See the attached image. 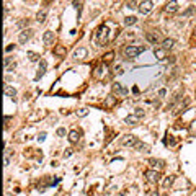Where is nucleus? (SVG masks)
Instances as JSON below:
<instances>
[{
    "mask_svg": "<svg viewBox=\"0 0 196 196\" xmlns=\"http://www.w3.org/2000/svg\"><path fill=\"white\" fill-rule=\"evenodd\" d=\"M144 46H126L124 48V56L128 57V59H136L139 54L144 53Z\"/></svg>",
    "mask_w": 196,
    "mask_h": 196,
    "instance_id": "1",
    "label": "nucleus"
},
{
    "mask_svg": "<svg viewBox=\"0 0 196 196\" xmlns=\"http://www.w3.org/2000/svg\"><path fill=\"white\" fill-rule=\"evenodd\" d=\"M95 41H96V44H100V46L105 44L108 41V26L106 25H101L96 30V33H95Z\"/></svg>",
    "mask_w": 196,
    "mask_h": 196,
    "instance_id": "2",
    "label": "nucleus"
},
{
    "mask_svg": "<svg viewBox=\"0 0 196 196\" xmlns=\"http://www.w3.org/2000/svg\"><path fill=\"white\" fill-rule=\"evenodd\" d=\"M152 8H154L152 0H141V2H139V7H137V10H139L142 15L151 13V11H152Z\"/></svg>",
    "mask_w": 196,
    "mask_h": 196,
    "instance_id": "3",
    "label": "nucleus"
},
{
    "mask_svg": "<svg viewBox=\"0 0 196 196\" xmlns=\"http://www.w3.org/2000/svg\"><path fill=\"white\" fill-rule=\"evenodd\" d=\"M33 34H34V31L31 30V28H28V30H21V33H18V43L20 44H26L33 38Z\"/></svg>",
    "mask_w": 196,
    "mask_h": 196,
    "instance_id": "4",
    "label": "nucleus"
},
{
    "mask_svg": "<svg viewBox=\"0 0 196 196\" xmlns=\"http://www.w3.org/2000/svg\"><path fill=\"white\" fill-rule=\"evenodd\" d=\"M144 177L149 183H159L160 181V173L157 170H146L144 172Z\"/></svg>",
    "mask_w": 196,
    "mask_h": 196,
    "instance_id": "5",
    "label": "nucleus"
},
{
    "mask_svg": "<svg viewBox=\"0 0 196 196\" xmlns=\"http://www.w3.org/2000/svg\"><path fill=\"white\" fill-rule=\"evenodd\" d=\"M113 93L116 95V96H128V93H129V90L126 88V87H123V83H113Z\"/></svg>",
    "mask_w": 196,
    "mask_h": 196,
    "instance_id": "6",
    "label": "nucleus"
},
{
    "mask_svg": "<svg viewBox=\"0 0 196 196\" xmlns=\"http://www.w3.org/2000/svg\"><path fill=\"white\" fill-rule=\"evenodd\" d=\"M43 41H44V44L48 46V48H51V46L54 44V41H56V34H54V31H51V30L44 31V34H43Z\"/></svg>",
    "mask_w": 196,
    "mask_h": 196,
    "instance_id": "7",
    "label": "nucleus"
},
{
    "mask_svg": "<svg viewBox=\"0 0 196 196\" xmlns=\"http://www.w3.org/2000/svg\"><path fill=\"white\" fill-rule=\"evenodd\" d=\"M139 141L136 136H132V134H128V136H124L123 139H121V144L123 146H126V147H134V144Z\"/></svg>",
    "mask_w": 196,
    "mask_h": 196,
    "instance_id": "8",
    "label": "nucleus"
},
{
    "mask_svg": "<svg viewBox=\"0 0 196 196\" xmlns=\"http://www.w3.org/2000/svg\"><path fill=\"white\" fill-rule=\"evenodd\" d=\"M46 70H48V62H46L44 59H41L39 61V67H38V74L34 75V80H39L44 74H46Z\"/></svg>",
    "mask_w": 196,
    "mask_h": 196,
    "instance_id": "9",
    "label": "nucleus"
},
{
    "mask_svg": "<svg viewBox=\"0 0 196 196\" xmlns=\"http://www.w3.org/2000/svg\"><path fill=\"white\" fill-rule=\"evenodd\" d=\"M80 136H82V131L72 129L70 132H69V142H70V144H77L80 141Z\"/></svg>",
    "mask_w": 196,
    "mask_h": 196,
    "instance_id": "10",
    "label": "nucleus"
},
{
    "mask_svg": "<svg viewBox=\"0 0 196 196\" xmlns=\"http://www.w3.org/2000/svg\"><path fill=\"white\" fill-rule=\"evenodd\" d=\"M146 39H147L149 43H152V44H157V43L160 41V33H157V31L147 33V34H146Z\"/></svg>",
    "mask_w": 196,
    "mask_h": 196,
    "instance_id": "11",
    "label": "nucleus"
},
{
    "mask_svg": "<svg viewBox=\"0 0 196 196\" xmlns=\"http://www.w3.org/2000/svg\"><path fill=\"white\" fill-rule=\"evenodd\" d=\"M87 54H88V51L85 49V48H79V49L74 51V59H75V61L85 59V57H87Z\"/></svg>",
    "mask_w": 196,
    "mask_h": 196,
    "instance_id": "12",
    "label": "nucleus"
},
{
    "mask_svg": "<svg viewBox=\"0 0 196 196\" xmlns=\"http://www.w3.org/2000/svg\"><path fill=\"white\" fill-rule=\"evenodd\" d=\"M149 165H151L152 168H164L165 160H162V159H149Z\"/></svg>",
    "mask_w": 196,
    "mask_h": 196,
    "instance_id": "13",
    "label": "nucleus"
},
{
    "mask_svg": "<svg viewBox=\"0 0 196 196\" xmlns=\"http://www.w3.org/2000/svg\"><path fill=\"white\" fill-rule=\"evenodd\" d=\"M118 103V98H116V95H109V96H106V100H105V108H113L114 105Z\"/></svg>",
    "mask_w": 196,
    "mask_h": 196,
    "instance_id": "14",
    "label": "nucleus"
},
{
    "mask_svg": "<svg viewBox=\"0 0 196 196\" xmlns=\"http://www.w3.org/2000/svg\"><path fill=\"white\" fill-rule=\"evenodd\" d=\"M132 149H136V151H139V152H149V151H151V147H149L147 146V144H144V142H141V141H137L136 144H134V147H132Z\"/></svg>",
    "mask_w": 196,
    "mask_h": 196,
    "instance_id": "15",
    "label": "nucleus"
},
{
    "mask_svg": "<svg viewBox=\"0 0 196 196\" xmlns=\"http://www.w3.org/2000/svg\"><path fill=\"white\" fill-rule=\"evenodd\" d=\"M177 10H178V3H177V0H170V2L165 5V11H168V13H175Z\"/></svg>",
    "mask_w": 196,
    "mask_h": 196,
    "instance_id": "16",
    "label": "nucleus"
},
{
    "mask_svg": "<svg viewBox=\"0 0 196 196\" xmlns=\"http://www.w3.org/2000/svg\"><path fill=\"white\" fill-rule=\"evenodd\" d=\"M46 16H48V10H39L38 13H36V21L39 23V25H43V23L46 21Z\"/></svg>",
    "mask_w": 196,
    "mask_h": 196,
    "instance_id": "17",
    "label": "nucleus"
},
{
    "mask_svg": "<svg viewBox=\"0 0 196 196\" xmlns=\"http://www.w3.org/2000/svg\"><path fill=\"white\" fill-rule=\"evenodd\" d=\"M175 46V39H172V38H167V39H164L162 41V46L160 48H164L165 51H168V49H172Z\"/></svg>",
    "mask_w": 196,
    "mask_h": 196,
    "instance_id": "18",
    "label": "nucleus"
},
{
    "mask_svg": "<svg viewBox=\"0 0 196 196\" xmlns=\"http://www.w3.org/2000/svg\"><path fill=\"white\" fill-rule=\"evenodd\" d=\"M3 93L7 95V96H10V98H15V96H16V90H15L13 87H8V85H5V87H3Z\"/></svg>",
    "mask_w": 196,
    "mask_h": 196,
    "instance_id": "19",
    "label": "nucleus"
},
{
    "mask_svg": "<svg viewBox=\"0 0 196 196\" xmlns=\"http://www.w3.org/2000/svg\"><path fill=\"white\" fill-rule=\"evenodd\" d=\"M53 53H54L56 56H59V57H62V56H66V53H67V49H66V46H56V48L53 49Z\"/></svg>",
    "mask_w": 196,
    "mask_h": 196,
    "instance_id": "20",
    "label": "nucleus"
},
{
    "mask_svg": "<svg viewBox=\"0 0 196 196\" xmlns=\"http://www.w3.org/2000/svg\"><path fill=\"white\" fill-rule=\"evenodd\" d=\"M154 56L157 57V59H160V61L165 59V49L164 48H155L154 49Z\"/></svg>",
    "mask_w": 196,
    "mask_h": 196,
    "instance_id": "21",
    "label": "nucleus"
},
{
    "mask_svg": "<svg viewBox=\"0 0 196 196\" xmlns=\"http://www.w3.org/2000/svg\"><path fill=\"white\" fill-rule=\"evenodd\" d=\"M26 56H28V59H30L31 62H38V61H41V57H39V54H38V53H33V51H28V53H26Z\"/></svg>",
    "mask_w": 196,
    "mask_h": 196,
    "instance_id": "22",
    "label": "nucleus"
},
{
    "mask_svg": "<svg viewBox=\"0 0 196 196\" xmlns=\"http://www.w3.org/2000/svg\"><path fill=\"white\" fill-rule=\"evenodd\" d=\"M123 23H124V26L136 25V23H137V18H136V16H126V18L123 20Z\"/></svg>",
    "mask_w": 196,
    "mask_h": 196,
    "instance_id": "23",
    "label": "nucleus"
},
{
    "mask_svg": "<svg viewBox=\"0 0 196 196\" xmlns=\"http://www.w3.org/2000/svg\"><path fill=\"white\" fill-rule=\"evenodd\" d=\"M173 181H175V177H173V175L167 177V178H165V181H164V188H165V190H167V188H170L172 185H173Z\"/></svg>",
    "mask_w": 196,
    "mask_h": 196,
    "instance_id": "24",
    "label": "nucleus"
},
{
    "mask_svg": "<svg viewBox=\"0 0 196 196\" xmlns=\"http://www.w3.org/2000/svg\"><path fill=\"white\" fill-rule=\"evenodd\" d=\"M113 59H114V53H113V51H109V53H106L105 56H103V62H105V64H109Z\"/></svg>",
    "mask_w": 196,
    "mask_h": 196,
    "instance_id": "25",
    "label": "nucleus"
},
{
    "mask_svg": "<svg viewBox=\"0 0 196 196\" xmlns=\"http://www.w3.org/2000/svg\"><path fill=\"white\" fill-rule=\"evenodd\" d=\"M137 119H139V118H137L136 114H134V116H128V118H126L124 121H126V124H129V126H136Z\"/></svg>",
    "mask_w": 196,
    "mask_h": 196,
    "instance_id": "26",
    "label": "nucleus"
},
{
    "mask_svg": "<svg viewBox=\"0 0 196 196\" xmlns=\"http://www.w3.org/2000/svg\"><path fill=\"white\" fill-rule=\"evenodd\" d=\"M126 7L131 8V10H134L139 7V3H137V0H128V3H126Z\"/></svg>",
    "mask_w": 196,
    "mask_h": 196,
    "instance_id": "27",
    "label": "nucleus"
},
{
    "mask_svg": "<svg viewBox=\"0 0 196 196\" xmlns=\"http://www.w3.org/2000/svg\"><path fill=\"white\" fill-rule=\"evenodd\" d=\"M87 114H88V109H87V108H80L79 111H77V116H80V118L87 116Z\"/></svg>",
    "mask_w": 196,
    "mask_h": 196,
    "instance_id": "28",
    "label": "nucleus"
},
{
    "mask_svg": "<svg viewBox=\"0 0 196 196\" xmlns=\"http://www.w3.org/2000/svg\"><path fill=\"white\" fill-rule=\"evenodd\" d=\"M194 11H196V7H190L188 10H185V11H183V16H190V15H193Z\"/></svg>",
    "mask_w": 196,
    "mask_h": 196,
    "instance_id": "29",
    "label": "nucleus"
},
{
    "mask_svg": "<svg viewBox=\"0 0 196 196\" xmlns=\"http://www.w3.org/2000/svg\"><path fill=\"white\" fill-rule=\"evenodd\" d=\"M134 114H136V116L139 118V119L144 118V109H142V108H136V113H134Z\"/></svg>",
    "mask_w": 196,
    "mask_h": 196,
    "instance_id": "30",
    "label": "nucleus"
},
{
    "mask_svg": "<svg viewBox=\"0 0 196 196\" xmlns=\"http://www.w3.org/2000/svg\"><path fill=\"white\" fill-rule=\"evenodd\" d=\"M72 154H74V151H72V149H66V152L62 154V157H64V159H69Z\"/></svg>",
    "mask_w": 196,
    "mask_h": 196,
    "instance_id": "31",
    "label": "nucleus"
},
{
    "mask_svg": "<svg viewBox=\"0 0 196 196\" xmlns=\"http://www.w3.org/2000/svg\"><path fill=\"white\" fill-rule=\"evenodd\" d=\"M28 25H30V20H21L16 26H18V28H25V26H28Z\"/></svg>",
    "mask_w": 196,
    "mask_h": 196,
    "instance_id": "32",
    "label": "nucleus"
},
{
    "mask_svg": "<svg viewBox=\"0 0 196 196\" xmlns=\"http://www.w3.org/2000/svg\"><path fill=\"white\" fill-rule=\"evenodd\" d=\"M56 132H57V136H59V137H64V136H66V129H64V128H59Z\"/></svg>",
    "mask_w": 196,
    "mask_h": 196,
    "instance_id": "33",
    "label": "nucleus"
},
{
    "mask_svg": "<svg viewBox=\"0 0 196 196\" xmlns=\"http://www.w3.org/2000/svg\"><path fill=\"white\" fill-rule=\"evenodd\" d=\"M167 95V90L165 88H162V90H159V98H164Z\"/></svg>",
    "mask_w": 196,
    "mask_h": 196,
    "instance_id": "34",
    "label": "nucleus"
},
{
    "mask_svg": "<svg viewBox=\"0 0 196 196\" xmlns=\"http://www.w3.org/2000/svg\"><path fill=\"white\" fill-rule=\"evenodd\" d=\"M44 139H46V132H41V134L38 136V141H39V142H43Z\"/></svg>",
    "mask_w": 196,
    "mask_h": 196,
    "instance_id": "35",
    "label": "nucleus"
},
{
    "mask_svg": "<svg viewBox=\"0 0 196 196\" xmlns=\"http://www.w3.org/2000/svg\"><path fill=\"white\" fill-rule=\"evenodd\" d=\"M15 49V44H8L7 48H5V51H7V53H10V51H13Z\"/></svg>",
    "mask_w": 196,
    "mask_h": 196,
    "instance_id": "36",
    "label": "nucleus"
},
{
    "mask_svg": "<svg viewBox=\"0 0 196 196\" xmlns=\"http://www.w3.org/2000/svg\"><path fill=\"white\" fill-rule=\"evenodd\" d=\"M114 72H116V74H123V67H116V69H114Z\"/></svg>",
    "mask_w": 196,
    "mask_h": 196,
    "instance_id": "37",
    "label": "nucleus"
},
{
    "mask_svg": "<svg viewBox=\"0 0 196 196\" xmlns=\"http://www.w3.org/2000/svg\"><path fill=\"white\" fill-rule=\"evenodd\" d=\"M151 196H159V191H157V190H152V191H151Z\"/></svg>",
    "mask_w": 196,
    "mask_h": 196,
    "instance_id": "38",
    "label": "nucleus"
},
{
    "mask_svg": "<svg viewBox=\"0 0 196 196\" xmlns=\"http://www.w3.org/2000/svg\"><path fill=\"white\" fill-rule=\"evenodd\" d=\"M164 196H168V194H164Z\"/></svg>",
    "mask_w": 196,
    "mask_h": 196,
    "instance_id": "39",
    "label": "nucleus"
},
{
    "mask_svg": "<svg viewBox=\"0 0 196 196\" xmlns=\"http://www.w3.org/2000/svg\"><path fill=\"white\" fill-rule=\"evenodd\" d=\"M66 196H69V194H66Z\"/></svg>",
    "mask_w": 196,
    "mask_h": 196,
    "instance_id": "40",
    "label": "nucleus"
}]
</instances>
